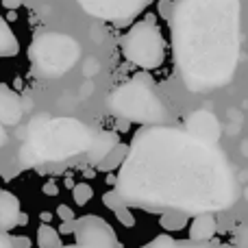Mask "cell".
I'll return each mask as SVG.
<instances>
[{
	"mask_svg": "<svg viewBox=\"0 0 248 248\" xmlns=\"http://www.w3.org/2000/svg\"><path fill=\"white\" fill-rule=\"evenodd\" d=\"M126 205L183 214L220 211L237 198L235 176L222 150L187 131L141 128L118 172Z\"/></svg>",
	"mask_w": 248,
	"mask_h": 248,
	"instance_id": "obj_1",
	"label": "cell"
},
{
	"mask_svg": "<svg viewBox=\"0 0 248 248\" xmlns=\"http://www.w3.org/2000/svg\"><path fill=\"white\" fill-rule=\"evenodd\" d=\"M168 22L185 85L192 92L227 85L240 59V0H174Z\"/></svg>",
	"mask_w": 248,
	"mask_h": 248,
	"instance_id": "obj_2",
	"label": "cell"
},
{
	"mask_svg": "<svg viewBox=\"0 0 248 248\" xmlns=\"http://www.w3.org/2000/svg\"><path fill=\"white\" fill-rule=\"evenodd\" d=\"M94 133L87 124L74 118H50L39 116L29 124V141L24 144L22 159L26 163L35 161H59L74 155L87 153Z\"/></svg>",
	"mask_w": 248,
	"mask_h": 248,
	"instance_id": "obj_3",
	"label": "cell"
},
{
	"mask_svg": "<svg viewBox=\"0 0 248 248\" xmlns=\"http://www.w3.org/2000/svg\"><path fill=\"white\" fill-rule=\"evenodd\" d=\"M109 109L116 118L137 124H159L166 120L168 109L159 98L155 83L144 74L133 77L128 83L120 85L109 94Z\"/></svg>",
	"mask_w": 248,
	"mask_h": 248,
	"instance_id": "obj_4",
	"label": "cell"
},
{
	"mask_svg": "<svg viewBox=\"0 0 248 248\" xmlns=\"http://www.w3.org/2000/svg\"><path fill=\"white\" fill-rule=\"evenodd\" d=\"M78 55H81L78 44L63 33H44L35 37L29 48V59L33 68L46 78H57L72 70Z\"/></svg>",
	"mask_w": 248,
	"mask_h": 248,
	"instance_id": "obj_5",
	"label": "cell"
},
{
	"mask_svg": "<svg viewBox=\"0 0 248 248\" xmlns=\"http://www.w3.org/2000/svg\"><path fill=\"white\" fill-rule=\"evenodd\" d=\"M122 55L126 57V61L141 70H155L163 65L168 46L153 16H146V20L135 22L126 31V35L122 37Z\"/></svg>",
	"mask_w": 248,
	"mask_h": 248,
	"instance_id": "obj_6",
	"label": "cell"
},
{
	"mask_svg": "<svg viewBox=\"0 0 248 248\" xmlns=\"http://www.w3.org/2000/svg\"><path fill=\"white\" fill-rule=\"evenodd\" d=\"M85 13L113 24L133 22L153 0H77Z\"/></svg>",
	"mask_w": 248,
	"mask_h": 248,
	"instance_id": "obj_7",
	"label": "cell"
},
{
	"mask_svg": "<svg viewBox=\"0 0 248 248\" xmlns=\"http://www.w3.org/2000/svg\"><path fill=\"white\" fill-rule=\"evenodd\" d=\"M72 235L74 244H61L59 248H120L116 231L98 216L77 218V227H74Z\"/></svg>",
	"mask_w": 248,
	"mask_h": 248,
	"instance_id": "obj_8",
	"label": "cell"
},
{
	"mask_svg": "<svg viewBox=\"0 0 248 248\" xmlns=\"http://www.w3.org/2000/svg\"><path fill=\"white\" fill-rule=\"evenodd\" d=\"M185 131L192 133L194 137L202 141H209V144H218L220 140V122L214 113L209 111H194L192 116L185 120Z\"/></svg>",
	"mask_w": 248,
	"mask_h": 248,
	"instance_id": "obj_9",
	"label": "cell"
},
{
	"mask_svg": "<svg viewBox=\"0 0 248 248\" xmlns=\"http://www.w3.org/2000/svg\"><path fill=\"white\" fill-rule=\"evenodd\" d=\"M22 116H24V103L20 94L7 83H0V122L4 126H16L22 122Z\"/></svg>",
	"mask_w": 248,
	"mask_h": 248,
	"instance_id": "obj_10",
	"label": "cell"
},
{
	"mask_svg": "<svg viewBox=\"0 0 248 248\" xmlns=\"http://www.w3.org/2000/svg\"><path fill=\"white\" fill-rule=\"evenodd\" d=\"M22 214L20 198L13 192H0V231H11L17 227V218Z\"/></svg>",
	"mask_w": 248,
	"mask_h": 248,
	"instance_id": "obj_11",
	"label": "cell"
},
{
	"mask_svg": "<svg viewBox=\"0 0 248 248\" xmlns=\"http://www.w3.org/2000/svg\"><path fill=\"white\" fill-rule=\"evenodd\" d=\"M116 144H118L116 131H96L94 140H92L90 148H87V159H90V163L98 166V163L105 159V155H107Z\"/></svg>",
	"mask_w": 248,
	"mask_h": 248,
	"instance_id": "obj_12",
	"label": "cell"
},
{
	"mask_svg": "<svg viewBox=\"0 0 248 248\" xmlns=\"http://www.w3.org/2000/svg\"><path fill=\"white\" fill-rule=\"evenodd\" d=\"M216 216H211L209 211L196 214V218L189 224V240L194 242H209L216 235Z\"/></svg>",
	"mask_w": 248,
	"mask_h": 248,
	"instance_id": "obj_13",
	"label": "cell"
},
{
	"mask_svg": "<svg viewBox=\"0 0 248 248\" xmlns=\"http://www.w3.org/2000/svg\"><path fill=\"white\" fill-rule=\"evenodd\" d=\"M20 52V42H17L16 33L11 31L9 22L0 13V59L2 57H16Z\"/></svg>",
	"mask_w": 248,
	"mask_h": 248,
	"instance_id": "obj_14",
	"label": "cell"
},
{
	"mask_svg": "<svg viewBox=\"0 0 248 248\" xmlns=\"http://www.w3.org/2000/svg\"><path fill=\"white\" fill-rule=\"evenodd\" d=\"M126 155H128V146L118 141V144L113 146L107 155H105V159L96 168H98V170H103V172H113V170H118V168L122 166V161L126 159Z\"/></svg>",
	"mask_w": 248,
	"mask_h": 248,
	"instance_id": "obj_15",
	"label": "cell"
},
{
	"mask_svg": "<svg viewBox=\"0 0 248 248\" xmlns=\"http://www.w3.org/2000/svg\"><path fill=\"white\" fill-rule=\"evenodd\" d=\"M144 248H222V246H209L207 242H194V240L179 242L170 235H159L157 240H153L148 246H144Z\"/></svg>",
	"mask_w": 248,
	"mask_h": 248,
	"instance_id": "obj_16",
	"label": "cell"
},
{
	"mask_svg": "<svg viewBox=\"0 0 248 248\" xmlns=\"http://www.w3.org/2000/svg\"><path fill=\"white\" fill-rule=\"evenodd\" d=\"M37 246L39 248H59L61 246V233L48 222H42L37 229Z\"/></svg>",
	"mask_w": 248,
	"mask_h": 248,
	"instance_id": "obj_17",
	"label": "cell"
},
{
	"mask_svg": "<svg viewBox=\"0 0 248 248\" xmlns=\"http://www.w3.org/2000/svg\"><path fill=\"white\" fill-rule=\"evenodd\" d=\"M159 224L163 227V231H181L187 224V214L183 211H174V209H166L163 216L159 218Z\"/></svg>",
	"mask_w": 248,
	"mask_h": 248,
	"instance_id": "obj_18",
	"label": "cell"
},
{
	"mask_svg": "<svg viewBox=\"0 0 248 248\" xmlns=\"http://www.w3.org/2000/svg\"><path fill=\"white\" fill-rule=\"evenodd\" d=\"M92 196H94V189H92L90 183H77L72 187V198H74V202H77L78 207L87 205V202L92 201Z\"/></svg>",
	"mask_w": 248,
	"mask_h": 248,
	"instance_id": "obj_19",
	"label": "cell"
},
{
	"mask_svg": "<svg viewBox=\"0 0 248 248\" xmlns=\"http://www.w3.org/2000/svg\"><path fill=\"white\" fill-rule=\"evenodd\" d=\"M103 202H105V207H109L111 211H116V209H120V207H124L126 202H124V198L120 196V192H118L116 187L111 189V192H107L103 196Z\"/></svg>",
	"mask_w": 248,
	"mask_h": 248,
	"instance_id": "obj_20",
	"label": "cell"
},
{
	"mask_svg": "<svg viewBox=\"0 0 248 248\" xmlns=\"http://www.w3.org/2000/svg\"><path fill=\"white\" fill-rule=\"evenodd\" d=\"M113 214H116L118 222L124 224V227H135V218H133V214L128 211V205H124V207H120V209H116Z\"/></svg>",
	"mask_w": 248,
	"mask_h": 248,
	"instance_id": "obj_21",
	"label": "cell"
},
{
	"mask_svg": "<svg viewBox=\"0 0 248 248\" xmlns=\"http://www.w3.org/2000/svg\"><path fill=\"white\" fill-rule=\"evenodd\" d=\"M233 242H235V248H248V227H237Z\"/></svg>",
	"mask_w": 248,
	"mask_h": 248,
	"instance_id": "obj_22",
	"label": "cell"
},
{
	"mask_svg": "<svg viewBox=\"0 0 248 248\" xmlns=\"http://www.w3.org/2000/svg\"><path fill=\"white\" fill-rule=\"evenodd\" d=\"M172 9H174V0H159L157 11H159V16H161L163 20H170Z\"/></svg>",
	"mask_w": 248,
	"mask_h": 248,
	"instance_id": "obj_23",
	"label": "cell"
},
{
	"mask_svg": "<svg viewBox=\"0 0 248 248\" xmlns=\"http://www.w3.org/2000/svg\"><path fill=\"white\" fill-rule=\"evenodd\" d=\"M11 244H13V248H31L33 242L26 235H11Z\"/></svg>",
	"mask_w": 248,
	"mask_h": 248,
	"instance_id": "obj_24",
	"label": "cell"
},
{
	"mask_svg": "<svg viewBox=\"0 0 248 248\" xmlns=\"http://www.w3.org/2000/svg\"><path fill=\"white\" fill-rule=\"evenodd\" d=\"M57 216H59L61 220H74V218H77V216H74V211L70 209L68 205H59V207H57Z\"/></svg>",
	"mask_w": 248,
	"mask_h": 248,
	"instance_id": "obj_25",
	"label": "cell"
},
{
	"mask_svg": "<svg viewBox=\"0 0 248 248\" xmlns=\"http://www.w3.org/2000/svg\"><path fill=\"white\" fill-rule=\"evenodd\" d=\"M74 227H77V218H74V220H63V224L59 227V233H61V235H72Z\"/></svg>",
	"mask_w": 248,
	"mask_h": 248,
	"instance_id": "obj_26",
	"label": "cell"
},
{
	"mask_svg": "<svg viewBox=\"0 0 248 248\" xmlns=\"http://www.w3.org/2000/svg\"><path fill=\"white\" fill-rule=\"evenodd\" d=\"M44 194H46V196H57V194H59V187H57V183L55 181H48V183H44Z\"/></svg>",
	"mask_w": 248,
	"mask_h": 248,
	"instance_id": "obj_27",
	"label": "cell"
},
{
	"mask_svg": "<svg viewBox=\"0 0 248 248\" xmlns=\"http://www.w3.org/2000/svg\"><path fill=\"white\" fill-rule=\"evenodd\" d=\"M0 248H13V244H11V235H9V231H0Z\"/></svg>",
	"mask_w": 248,
	"mask_h": 248,
	"instance_id": "obj_28",
	"label": "cell"
},
{
	"mask_svg": "<svg viewBox=\"0 0 248 248\" xmlns=\"http://www.w3.org/2000/svg\"><path fill=\"white\" fill-rule=\"evenodd\" d=\"M2 2V7H7V9H17L22 4V0H0Z\"/></svg>",
	"mask_w": 248,
	"mask_h": 248,
	"instance_id": "obj_29",
	"label": "cell"
},
{
	"mask_svg": "<svg viewBox=\"0 0 248 248\" xmlns=\"http://www.w3.org/2000/svg\"><path fill=\"white\" fill-rule=\"evenodd\" d=\"M7 141H9V135H7V131H4V124L0 122V148H2Z\"/></svg>",
	"mask_w": 248,
	"mask_h": 248,
	"instance_id": "obj_30",
	"label": "cell"
},
{
	"mask_svg": "<svg viewBox=\"0 0 248 248\" xmlns=\"http://www.w3.org/2000/svg\"><path fill=\"white\" fill-rule=\"evenodd\" d=\"M39 220H42V222H48V224H50V222H52V214H48V211H42V214H39Z\"/></svg>",
	"mask_w": 248,
	"mask_h": 248,
	"instance_id": "obj_31",
	"label": "cell"
},
{
	"mask_svg": "<svg viewBox=\"0 0 248 248\" xmlns=\"http://www.w3.org/2000/svg\"><path fill=\"white\" fill-rule=\"evenodd\" d=\"M24 224H29V216L20 214V218H17V227H24Z\"/></svg>",
	"mask_w": 248,
	"mask_h": 248,
	"instance_id": "obj_32",
	"label": "cell"
},
{
	"mask_svg": "<svg viewBox=\"0 0 248 248\" xmlns=\"http://www.w3.org/2000/svg\"><path fill=\"white\" fill-rule=\"evenodd\" d=\"M116 181H118V176H113V174H109V176H107V183H109V185H113V187H116Z\"/></svg>",
	"mask_w": 248,
	"mask_h": 248,
	"instance_id": "obj_33",
	"label": "cell"
},
{
	"mask_svg": "<svg viewBox=\"0 0 248 248\" xmlns=\"http://www.w3.org/2000/svg\"><path fill=\"white\" fill-rule=\"evenodd\" d=\"M242 153H244V155H248V141L244 144V150H242Z\"/></svg>",
	"mask_w": 248,
	"mask_h": 248,
	"instance_id": "obj_34",
	"label": "cell"
},
{
	"mask_svg": "<svg viewBox=\"0 0 248 248\" xmlns=\"http://www.w3.org/2000/svg\"><path fill=\"white\" fill-rule=\"evenodd\" d=\"M246 196H248V192H246Z\"/></svg>",
	"mask_w": 248,
	"mask_h": 248,
	"instance_id": "obj_35",
	"label": "cell"
},
{
	"mask_svg": "<svg viewBox=\"0 0 248 248\" xmlns=\"http://www.w3.org/2000/svg\"><path fill=\"white\" fill-rule=\"evenodd\" d=\"M0 192H2V189H0Z\"/></svg>",
	"mask_w": 248,
	"mask_h": 248,
	"instance_id": "obj_36",
	"label": "cell"
}]
</instances>
